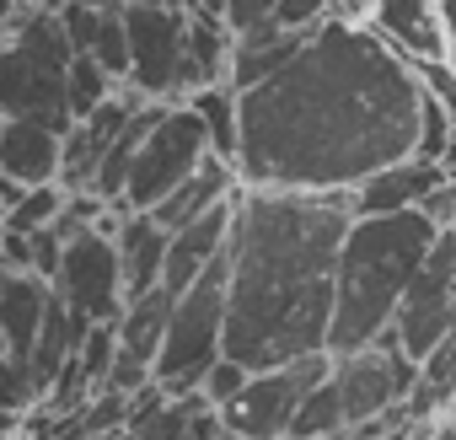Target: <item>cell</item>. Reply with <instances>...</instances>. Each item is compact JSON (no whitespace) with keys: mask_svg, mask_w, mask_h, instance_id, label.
Returning <instances> with one entry per match:
<instances>
[{"mask_svg":"<svg viewBox=\"0 0 456 440\" xmlns=\"http://www.w3.org/2000/svg\"><path fill=\"white\" fill-rule=\"evenodd\" d=\"M440 226L424 209L408 215H354L338 253V301H333V338L328 354L370 349L403 312L408 285L419 280Z\"/></svg>","mask_w":456,"mask_h":440,"instance_id":"3957f363","label":"cell"},{"mask_svg":"<svg viewBox=\"0 0 456 440\" xmlns=\"http://www.w3.org/2000/svg\"><path fill=\"white\" fill-rule=\"evenodd\" d=\"M118 209H124V204H118ZM167 248H172V232L161 226L156 215H129V209H124L118 258H124L129 301H140V296H151V290H167Z\"/></svg>","mask_w":456,"mask_h":440,"instance_id":"5bb4252c","label":"cell"},{"mask_svg":"<svg viewBox=\"0 0 456 440\" xmlns=\"http://www.w3.org/2000/svg\"><path fill=\"white\" fill-rule=\"evenodd\" d=\"M65 188L60 183H44V188H28L12 209H6V232H22V237H38V232H54V220L65 209Z\"/></svg>","mask_w":456,"mask_h":440,"instance_id":"ac0fdd59","label":"cell"},{"mask_svg":"<svg viewBox=\"0 0 456 440\" xmlns=\"http://www.w3.org/2000/svg\"><path fill=\"white\" fill-rule=\"evenodd\" d=\"M440 17H445V33H451V60H456V0H440Z\"/></svg>","mask_w":456,"mask_h":440,"instance_id":"d4e9b609","label":"cell"},{"mask_svg":"<svg viewBox=\"0 0 456 440\" xmlns=\"http://www.w3.org/2000/svg\"><path fill=\"white\" fill-rule=\"evenodd\" d=\"M92 60H97L113 81L129 76V22H124V12H108V17H102V33H97Z\"/></svg>","mask_w":456,"mask_h":440,"instance_id":"ffe728a7","label":"cell"},{"mask_svg":"<svg viewBox=\"0 0 456 440\" xmlns=\"http://www.w3.org/2000/svg\"><path fill=\"white\" fill-rule=\"evenodd\" d=\"M70 65H76V49L65 38L60 12L12 0V44H6V60H0V108H6V118H33L70 134L76 129Z\"/></svg>","mask_w":456,"mask_h":440,"instance_id":"277c9868","label":"cell"},{"mask_svg":"<svg viewBox=\"0 0 456 440\" xmlns=\"http://www.w3.org/2000/svg\"><path fill=\"white\" fill-rule=\"evenodd\" d=\"M225 274H232V264L220 258L172 306L167 344H161V360H156V387L172 392V397L199 392L204 376L225 360Z\"/></svg>","mask_w":456,"mask_h":440,"instance_id":"5b68a950","label":"cell"},{"mask_svg":"<svg viewBox=\"0 0 456 440\" xmlns=\"http://www.w3.org/2000/svg\"><path fill=\"white\" fill-rule=\"evenodd\" d=\"M242 193V172H237V161H225V156H209L172 199H161L151 215L161 220L167 232H183V226H193L199 215H209V209H220L225 199H237Z\"/></svg>","mask_w":456,"mask_h":440,"instance_id":"9a60e30c","label":"cell"},{"mask_svg":"<svg viewBox=\"0 0 456 440\" xmlns=\"http://www.w3.org/2000/svg\"><path fill=\"white\" fill-rule=\"evenodd\" d=\"M440 167H445V177L456 183V140H451V151H445V161H440Z\"/></svg>","mask_w":456,"mask_h":440,"instance_id":"4316f807","label":"cell"},{"mask_svg":"<svg viewBox=\"0 0 456 440\" xmlns=\"http://www.w3.org/2000/svg\"><path fill=\"white\" fill-rule=\"evenodd\" d=\"M60 301L81 317V322H118L129 312V285H124V258H118V237L92 226L81 237L65 242V264L54 280Z\"/></svg>","mask_w":456,"mask_h":440,"instance_id":"9c48e42d","label":"cell"},{"mask_svg":"<svg viewBox=\"0 0 456 440\" xmlns=\"http://www.w3.org/2000/svg\"><path fill=\"white\" fill-rule=\"evenodd\" d=\"M81 6H92V12H124L129 0H81Z\"/></svg>","mask_w":456,"mask_h":440,"instance_id":"484cf974","label":"cell"},{"mask_svg":"<svg viewBox=\"0 0 456 440\" xmlns=\"http://www.w3.org/2000/svg\"><path fill=\"white\" fill-rule=\"evenodd\" d=\"M215 156V140H209V124L188 108V102H167L161 118L151 124L140 156H134V172H129V193L118 199L129 215H151L161 199H172L204 161Z\"/></svg>","mask_w":456,"mask_h":440,"instance_id":"8992f818","label":"cell"},{"mask_svg":"<svg viewBox=\"0 0 456 440\" xmlns=\"http://www.w3.org/2000/svg\"><path fill=\"white\" fill-rule=\"evenodd\" d=\"M232 54H237V33L225 28V17H204L188 12V60H183V92H204L232 81Z\"/></svg>","mask_w":456,"mask_h":440,"instance_id":"2e32d148","label":"cell"},{"mask_svg":"<svg viewBox=\"0 0 456 440\" xmlns=\"http://www.w3.org/2000/svg\"><path fill=\"white\" fill-rule=\"evenodd\" d=\"M370 28L408 60H451V33L440 0H365Z\"/></svg>","mask_w":456,"mask_h":440,"instance_id":"8fae6325","label":"cell"},{"mask_svg":"<svg viewBox=\"0 0 456 440\" xmlns=\"http://www.w3.org/2000/svg\"><path fill=\"white\" fill-rule=\"evenodd\" d=\"M445 183H451V177H445L440 161L408 156V161H397V167L365 177L349 199H354V215H408V209H424Z\"/></svg>","mask_w":456,"mask_h":440,"instance_id":"7c38bea8","label":"cell"},{"mask_svg":"<svg viewBox=\"0 0 456 440\" xmlns=\"http://www.w3.org/2000/svg\"><path fill=\"white\" fill-rule=\"evenodd\" d=\"M349 226V193H237V226L225 248V360L258 376L306 354H328Z\"/></svg>","mask_w":456,"mask_h":440,"instance_id":"7a4b0ae2","label":"cell"},{"mask_svg":"<svg viewBox=\"0 0 456 440\" xmlns=\"http://www.w3.org/2000/svg\"><path fill=\"white\" fill-rule=\"evenodd\" d=\"M333 392L344 403V419L349 429L376 419V413H392L413 397L419 387V360L397 344V333L387 328L370 349H354V354H333Z\"/></svg>","mask_w":456,"mask_h":440,"instance_id":"ba28073f","label":"cell"},{"mask_svg":"<svg viewBox=\"0 0 456 440\" xmlns=\"http://www.w3.org/2000/svg\"><path fill=\"white\" fill-rule=\"evenodd\" d=\"M328 371H333V354H306V360H296V365L258 371V376L242 387L237 403L220 408L225 429L242 435V440H290V429H296L306 397L328 381Z\"/></svg>","mask_w":456,"mask_h":440,"instance_id":"52a82bcc","label":"cell"},{"mask_svg":"<svg viewBox=\"0 0 456 440\" xmlns=\"http://www.w3.org/2000/svg\"><path fill=\"white\" fill-rule=\"evenodd\" d=\"M188 12H204V17H225V12H232V0H193Z\"/></svg>","mask_w":456,"mask_h":440,"instance_id":"cb8c5ba5","label":"cell"},{"mask_svg":"<svg viewBox=\"0 0 456 440\" xmlns=\"http://www.w3.org/2000/svg\"><path fill=\"white\" fill-rule=\"evenodd\" d=\"M188 108H193V113L209 124L215 156L237 161V151H242V92H237L232 81H220V86H204V92H193V97H188Z\"/></svg>","mask_w":456,"mask_h":440,"instance_id":"e0dca14e","label":"cell"},{"mask_svg":"<svg viewBox=\"0 0 456 440\" xmlns=\"http://www.w3.org/2000/svg\"><path fill=\"white\" fill-rule=\"evenodd\" d=\"M408 440H440V435H435V419H429V424H419V429H413Z\"/></svg>","mask_w":456,"mask_h":440,"instance_id":"83f0119b","label":"cell"},{"mask_svg":"<svg viewBox=\"0 0 456 440\" xmlns=\"http://www.w3.org/2000/svg\"><path fill=\"white\" fill-rule=\"evenodd\" d=\"M274 6H280V0H232V12H225V28H232L237 38H248V33H258V28L274 17Z\"/></svg>","mask_w":456,"mask_h":440,"instance_id":"603a6c76","label":"cell"},{"mask_svg":"<svg viewBox=\"0 0 456 440\" xmlns=\"http://www.w3.org/2000/svg\"><path fill=\"white\" fill-rule=\"evenodd\" d=\"M124 22H129V81H134V97H145V102H172V97L183 92L188 12L129 0V6H124Z\"/></svg>","mask_w":456,"mask_h":440,"instance_id":"30bf717a","label":"cell"},{"mask_svg":"<svg viewBox=\"0 0 456 440\" xmlns=\"http://www.w3.org/2000/svg\"><path fill=\"white\" fill-rule=\"evenodd\" d=\"M424 81L365 22L333 17L306 49L242 92V188L354 193L419 151Z\"/></svg>","mask_w":456,"mask_h":440,"instance_id":"6da1fadb","label":"cell"},{"mask_svg":"<svg viewBox=\"0 0 456 440\" xmlns=\"http://www.w3.org/2000/svg\"><path fill=\"white\" fill-rule=\"evenodd\" d=\"M60 167H65L60 129L33 124V118H6V129H0V177L44 188V183H60Z\"/></svg>","mask_w":456,"mask_h":440,"instance_id":"4fadbf2b","label":"cell"},{"mask_svg":"<svg viewBox=\"0 0 456 440\" xmlns=\"http://www.w3.org/2000/svg\"><path fill=\"white\" fill-rule=\"evenodd\" d=\"M108 97H113V76L92 54H76V65H70V108H76V124L92 118Z\"/></svg>","mask_w":456,"mask_h":440,"instance_id":"d6986e66","label":"cell"},{"mask_svg":"<svg viewBox=\"0 0 456 440\" xmlns=\"http://www.w3.org/2000/svg\"><path fill=\"white\" fill-rule=\"evenodd\" d=\"M248 381H253V371H248V365H237V360H220V365L204 376V387H199V392H204L215 408H225V403H237V397H242V387H248Z\"/></svg>","mask_w":456,"mask_h":440,"instance_id":"44dd1931","label":"cell"},{"mask_svg":"<svg viewBox=\"0 0 456 440\" xmlns=\"http://www.w3.org/2000/svg\"><path fill=\"white\" fill-rule=\"evenodd\" d=\"M102 17H108V12H92V6H81V0H70V6L60 12V22H65V38H70V49H76V54H92V49H97Z\"/></svg>","mask_w":456,"mask_h":440,"instance_id":"7402d4cb","label":"cell"}]
</instances>
